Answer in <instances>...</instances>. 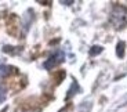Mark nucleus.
<instances>
[{"instance_id": "nucleus-1", "label": "nucleus", "mask_w": 127, "mask_h": 112, "mask_svg": "<svg viewBox=\"0 0 127 112\" xmlns=\"http://www.w3.org/2000/svg\"><path fill=\"white\" fill-rule=\"evenodd\" d=\"M127 11L124 7L122 6H115L113 11H112V22L116 28H122L126 22V18H127Z\"/></svg>"}, {"instance_id": "nucleus-2", "label": "nucleus", "mask_w": 127, "mask_h": 112, "mask_svg": "<svg viewBox=\"0 0 127 112\" xmlns=\"http://www.w3.org/2000/svg\"><path fill=\"white\" fill-rule=\"evenodd\" d=\"M62 61H64V53L57 51V53H54L53 55L48 57V60L44 62V68L50 71V69H53V68H55L58 64H61Z\"/></svg>"}, {"instance_id": "nucleus-3", "label": "nucleus", "mask_w": 127, "mask_h": 112, "mask_svg": "<svg viewBox=\"0 0 127 112\" xmlns=\"http://www.w3.org/2000/svg\"><path fill=\"white\" fill-rule=\"evenodd\" d=\"M77 90H79V86H77V83H76V82H73V83H72V87L69 89V93H68L66 98H70V97H73L75 94H76L75 91H77Z\"/></svg>"}, {"instance_id": "nucleus-4", "label": "nucleus", "mask_w": 127, "mask_h": 112, "mask_svg": "<svg viewBox=\"0 0 127 112\" xmlns=\"http://www.w3.org/2000/svg\"><path fill=\"white\" fill-rule=\"evenodd\" d=\"M102 51V47H99V46H94V47L90 50V54L91 55H95V54H98V53Z\"/></svg>"}, {"instance_id": "nucleus-5", "label": "nucleus", "mask_w": 127, "mask_h": 112, "mask_svg": "<svg viewBox=\"0 0 127 112\" xmlns=\"http://www.w3.org/2000/svg\"><path fill=\"white\" fill-rule=\"evenodd\" d=\"M123 47H124V43L120 42L118 44V55L119 57H123Z\"/></svg>"}, {"instance_id": "nucleus-6", "label": "nucleus", "mask_w": 127, "mask_h": 112, "mask_svg": "<svg viewBox=\"0 0 127 112\" xmlns=\"http://www.w3.org/2000/svg\"><path fill=\"white\" fill-rule=\"evenodd\" d=\"M4 100H6V90L3 87H0V104L3 103Z\"/></svg>"}, {"instance_id": "nucleus-7", "label": "nucleus", "mask_w": 127, "mask_h": 112, "mask_svg": "<svg viewBox=\"0 0 127 112\" xmlns=\"http://www.w3.org/2000/svg\"><path fill=\"white\" fill-rule=\"evenodd\" d=\"M126 104H127V97H124V98H123V101L120 103V105H119V107H122V105H126Z\"/></svg>"}, {"instance_id": "nucleus-8", "label": "nucleus", "mask_w": 127, "mask_h": 112, "mask_svg": "<svg viewBox=\"0 0 127 112\" xmlns=\"http://www.w3.org/2000/svg\"><path fill=\"white\" fill-rule=\"evenodd\" d=\"M60 112H69V108H66V107H65V108H62Z\"/></svg>"}, {"instance_id": "nucleus-9", "label": "nucleus", "mask_w": 127, "mask_h": 112, "mask_svg": "<svg viewBox=\"0 0 127 112\" xmlns=\"http://www.w3.org/2000/svg\"><path fill=\"white\" fill-rule=\"evenodd\" d=\"M28 112H33V111H28Z\"/></svg>"}]
</instances>
